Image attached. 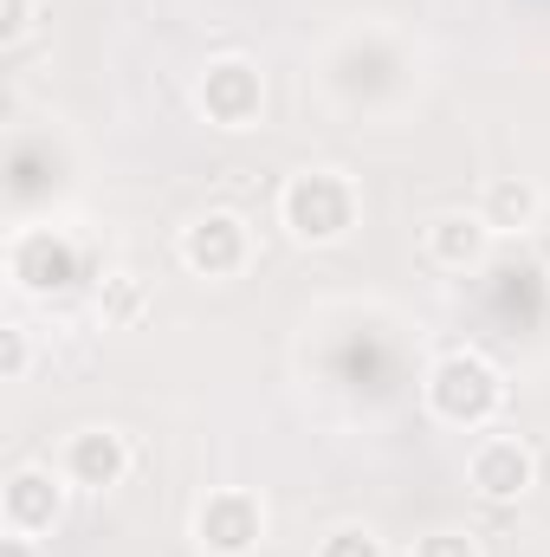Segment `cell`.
<instances>
[{
    "mask_svg": "<svg viewBox=\"0 0 550 557\" xmlns=\"http://www.w3.org/2000/svg\"><path fill=\"white\" fill-rule=\"evenodd\" d=\"M7 278L26 298H59L78 285V247L59 227H20L7 240Z\"/></svg>",
    "mask_w": 550,
    "mask_h": 557,
    "instance_id": "cell-7",
    "label": "cell"
},
{
    "mask_svg": "<svg viewBox=\"0 0 550 557\" xmlns=\"http://www.w3.org/2000/svg\"><path fill=\"white\" fill-rule=\"evenodd\" d=\"M39 20V0H0V46H20Z\"/></svg>",
    "mask_w": 550,
    "mask_h": 557,
    "instance_id": "cell-16",
    "label": "cell"
},
{
    "mask_svg": "<svg viewBox=\"0 0 550 557\" xmlns=\"http://www.w3.org/2000/svg\"><path fill=\"white\" fill-rule=\"evenodd\" d=\"M409 557H486V552H479V539H473V532H460V525H434V532H421V539H414Z\"/></svg>",
    "mask_w": 550,
    "mask_h": 557,
    "instance_id": "cell-15",
    "label": "cell"
},
{
    "mask_svg": "<svg viewBox=\"0 0 550 557\" xmlns=\"http://www.w3.org/2000/svg\"><path fill=\"white\" fill-rule=\"evenodd\" d=\"M175 260L195 278H240L253 267V227L234 214V208H208L182 227L175 240Z\"/></svg>",
    "mask_w": 550,
    "mask_h": 557,
    "instance_id": "cell-6",
    "label": "cell"
},
{
    "mask_svg": "<svg viewBox=\"0 0 550 557\" xmlns=\"http://www.w3.org/2000/svg\"><path fill=\"white\" fill-rule=\"evenodd\" d=\"M142 305H149V292H142L137 273H111L98 285V318H104V324H137Z\"/></svg>",
    "mask_w": 550,
    "mask_h": 557,
    "instance_id": "cell-12",
    "label": "cell"
},
{
    "mask_svg": "<svg viewBox=\"0 0 550 557\" xmlns=\"http://www.w3.org/2000/svg\"><path fill=\"white\" fill-rule=\"evenodd\" d=\"M357 182L343 169H298L278 188V227L298 247H337L357 227Z\"/></svg>",
    "mask_w": 550,
    "mask_h": 557,
    "instance_id": "cell-2",
    "label": "cell"
},
{
    "mask_svg": "<svg viewBox=\"0 0 550 557\" xmlns=\"http://www.w3.org/2000/svg\"><path fill=\"white\" fill-rule=\"evenodd\" d=\"M130 467H137V447H130V434L111 428V421H91V428L65 434V447H59V473H65L78 493H111V486L130 480Z\"/></svg>",
    "mask_w": 550,
    "mask_h": 557,
    "instance_id": "cell-8",
    "label": "cell"
},
{
    "mask_svg": "<svg viewBox=\"0 0 550 557\" xmlns=\"http://www.w3.org/2000/svg\"><path fill=\"white\" fill-rule=\"evenodd\" d=\"M72 480L52 467V460H20L7 480H0V532L13 539H52L65 525V506H72Z\"/></svg>",
    "mask_w": 550,
    "mask_h": 557,
    "instance_id": "cell-3",
    "label": "cell"
},
{
    "mask_svg": "<svg viewBox=\"0 0 550 557\" xmlns=\"http://www.w3.org/2000/svg\"><path fill=\"white\" fill-rule=\"evenodd\" d=\"M26 376H33V331L0 324V383H26Z\"/></svg>",
    "mask_w": 550,
    "mask_h": 557,
    "instance_id": "cell-14",
    "label": "cell"
},
{
    "mask_svg": "<svg viewBox=\"0 0 550 557\" xmlns=\"http://www.w3.org/2000/svg\"><path fill=\"white\" fill-rule=\"evenodd\" d=\"M195 111L214 131H253L266 117V72L247 52H221L195 72Z\"/></svg>",
    "mask_w": 550,
    "mask_h": 557,
    "instance_id": "cell-4",
    "label": "cell"
},
{
    "mask_svg": "<svg viewBox=\"0 0 550 557\" xmlns=\"http://www.w3.org/2000/svg\"><path fill=\"white\" fill-rule=\"evenodd\" d=\"M311 557H389V545H383V532H376V525L343 519V525H330V532L311 545Z\"/></svg>",
    "mask_w": 550,
    "mask_h": 557,
    "instance_id": "cell-13",
    "label": "cell"
},
{
    "mask_svg": "<svg viewBox=\"0 0 550 557\" xmlns=\"http://www.w3.org/2000/svg\"><path fill=\"white\" fill-rule=\"evenodd\" d=\"M479 221L499 234V240H512V234H538V221H545V188L532 182V175H492L486 188H479Z\"/></svg>",
    "mask_w": 550,
    "mask_h": 557,
    "instance_id": "cell-11",
    "label": "cell"
},
{
    "mask_svg": "<svg viewBox=\"0 0 550 557\" xmlns=\"http://www.w3.org/2000/svg\"><path fill=\"white\" fill-rule=\"evenodd\" d=\"M0 557H39V539H13V532H0Z\"/></svg>",
    "mask_w": 550,
    "mask_h": 557,
    "instance_id": "cell-17",
    "label": "cell"
},
{
    "mask_svg": "<svg viewBox=\"0 0 550 557\" xmlns=\"http://www.w3.org/2000/svg\"><path fill=\"white\" fill-rule=\"evenodd\" d=\"M492 227L479 221V208H440V214H427V227H421V253L440 267V273H479L486 267V253H492Z\"/></svg>",
    "mask_w": 550,
    "mask_h": 557,
    "instance_id": "cell-10",
    "label": "cell"
},
{
    "mask_svg": "<svg viewBox=\"0 0 550 557\" xmlns=\"http://www.w3.org/2000/svg\"><path fill=\"white\" fill-rule=\"evenodd\" d=\"M266 499L253 486H214L201 506H195V545L208 557H253L266 545Z\"/></svg>",
    "mask_w": 550,
    "mask_h": 557,
    "instance_id": "cell-5",
    "label": "cell"
},
{
    "mask_svg": "<svg viewBox=\"0 0 550 557\" xmlns=\"http://www.w3.org/2000/svg\"><path fill=\"white\" fill-rule=\"evenodd\" d=\"M421 403L440 428H460V434H479L492 428L505 409V370L486 357V350H440L421 376Z\"/></svg>",
    "mask_w": 550,
    "mask_h": 557,
    "instance_id": "cell-1",
    "label": "cell"
},
{
    "mask_svg": "<svg viewBox=\"0 0 550 557\" xmlns=\"http://www.w3.org/2000/svg\"><path fill=\"white\" fill-rule=\"evenodd\" d=\"M466 486L486 506H518L538 486V454L518 434H479L473 454H466Z\"/></svg>",
    "mask_w": 550,
    "mask_h": 557,
    "instance_id": "cell-9",
    "label": "cell"
}]
</instances>
